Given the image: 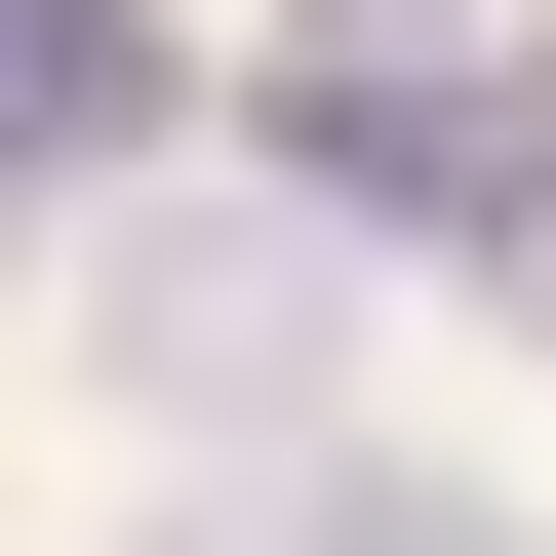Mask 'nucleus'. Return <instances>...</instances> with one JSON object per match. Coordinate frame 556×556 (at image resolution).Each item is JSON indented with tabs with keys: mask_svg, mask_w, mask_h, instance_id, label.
I'll return each instance as SVG.
<instances>
[{
	"mask_svg": "<svg viewBox=\"0 0 556 556\" xmlns=\"http://www.w3.org/2000/svg\"><path fill=\"white\" fill-rule=\"evenodd\" d=\"M0 119H40V160L119 199V160H160V0H0Z\"/></svg>",
	"mask_w": 556,
	"mask_h": 556,
	"instance_id": "nucleus-1",
	"label": "nucleus"
},
{
	"mask_svg": "<svg viewBox=\"0 0 556 556\" xmlns=\"http://www.w3.org/2000/svg\"><path fill=\"white\" fill-rule=\"evenodd\" d=\"M318 556H517V517H477V477H318Z\"/></svg>",
	"mask_w": 556,
	"mask_h": 556,
	"instance_id": "nucleus-2",
	"label": "nucleus"
},
{
	"mask_svg": "<svg viewBox=\"0 0 556 556\" xmlns=\"http://www.w3.org/2000/svg\"><path fill=\"white\" fill-rule=\"evenodd\" d=\"M517 278H556V119H517Z\"/></svg>",
	"mask_w": 556,
	"mask_h": 556,
	"instance_id": "nucleus-3",
	"label": "nucleus"
}]
</instances>
